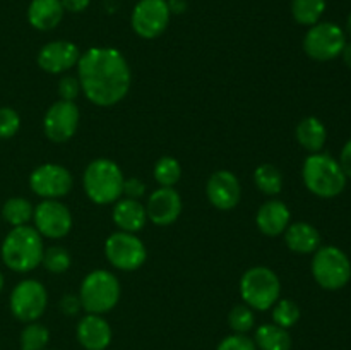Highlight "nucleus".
Instances as JSON below:
<instances>
[{
  "instance_id": "nucleus-1",
  "label": "nucleus",
  "mask_w": 351,
  "mask_h": 350,
  "mask_svg": "<svg viewBox=\"0 0 351 350\" xmlns=\"http://www.w3.org/2000/svg\"><path fill=\"white\" fill-rule=\"evenodd\" d=\"M79 84L96 106H113L130 89L132 74L125 57L113 47H93L77 62Z\"/></svg>"
},
{
  "instance_id": "nucleus-2",
  "label": "nucleus",
  "mask_w": 351,
  "mask_h": 350,
  "mask_svg": "<svg viewBox=\"0 0 351 350\" xmlns=\"http://www.w3.org/2000/svg\"><path fill=\"white\" fill-rule=\"evenodd\" d=\"M2 261L16 273H27L38 268L43 259V239L33 226H14L2 242Z\"/></svg>"
},
{
  "instance_id": "nucleus-3",
  "label": "nucleus",
  "mask_w": 351,
  "mask_h": 350,
  "mask_svg": "<svg viewBox=\"0 0 351 350\" xmlns=\"http://www.w3.org/2000/svg\"><path fill=\"white\" fill-rule=\"evenodd\" d=\"M305 187L319 198H336L346 187V175L338 160L326 153H311L302 168Z\"/></svg>"
},
{
  "instance_id": "nucleus-4",
  "label": "nucleus",
  "mask_w": 351,
  "mask_h": 350,
  "mask_svg": "<svg viewBox=\"0 0 351 350\" xmlns=\"http://www.w3.org/2000/svg\"><path fill=\"white\" fill-rule=\"evenodd\" d=\"M82 187L96 205H112L122 196L123 174L115 161L108 158H96L86 167Z\"/></svg>"
},
{
  "instance_id": "nucleus-5",
  "label": "nucleus",
  "mask_w": 351,
  "mask_h": 350,
  "mask_svg": "<svg viewBox=\"0 0 351 350\" xmlns=\"http://www.w3.org/2000/svg\"><path fill=\"white\" fill-rule=\"evenodd\" d=\"M81 305L88 314H105L120 301L119 278L106 270H95L84 277L79 290Z\"/></svg>"
},
{
  "instance_id": "nucleus-6",
  "label": "nucleus",
  "mask_w": 351,
  "mask_h": 350,
  "mask_svg": "<svg viewBox=\"0 0 351 350\" xmlns=\"http://www.w3.org/2000/svg\"><path fill=\"white\" fill-rule=\"evenodd\" d=\"M281 283L271 268L254 266L243 273L240 280V295L254 311H267L278 302Z\"/></svg>"
},
{
  "instance_id": "nucleus-7",
  "label": "nucleus",
  "mask_w": 351,
  "mask_h": 350,
  "mask_svg": "<svg viewBox=\"0 0 351 350\" xmlns=\"http://www.w3.org/2000/svg\"><path fill=\"white\" fill-rule=\"evenodd\" d=\"M312 275L326 290H339L351 278L350 257L339 247H319L312 257Z\"/></svg>"
},
{
  "instance_id": "nucleus-8",
  "label": "nucleus",
  "mask_w": 351,
  "mask_h": 350,
  "mask_svg": "<svg viewBox=\"0 0 351 350\" xmlns=\"http://www.w3.org/2000/svg\"><path fill=\"white\" fill-rule=\"evenodd\" d=\"M346 45L345 31L335 23H321L308 27L304 38V51L317 62L339 57Z\"/></svg>"
},
{
  "instance_id": "nucleus-9",
  "label": "nucleus",
  "mask_w": 351,
  "mask_h": 350,
  "mask_svg": "<svg viewBox=\"0 0 351 350\" xmlns=\"http://www.w3.org/2000/svg\"><path fill=\"white\" fill-rule=\"evenodd\" d=\"M106 259L120 271H136L146 263L147 250L136 233L115 232L105 242Z\"/></svg>"
},
{
  "instance_id": "nucleus-10",
  "label": "nucleus",
  "mask_w": 351,
  "mask_h": 350,
  "mask_svg": "<svg viewBox=\"0 0 351 350\" xmlns=\"http://www.w3.org/2000/svg\"><path fill=\"white\" fill-rule=\"evenodd\" d=\"M48 304V294L38 280H23L14 287L9 299L10 312L21 323H34L43 316Z\"/></svg>"
},
{
  "instance_id": "nucleus-11",
  "label": "nucleus",
  "mask_w": 351,
  "mask_h": 350,
  "mask_svg": "<svg viewBox=\"0 0 351 350\" xmlns=\"http://www.w3.org/2000/svg\"><path fill=\"white\" fill-rule=\"evenodd\" d=\"M171 10L168 0H139L132 10L130 24L137 36L154 40L161 36L170 24Z\"/></svg>"
},
{
  "instance_id": "nucleus-12",
  "label": "nucleus",
  "mask_w": 351,
  "mask_h": 350,
  "mask_svg": "<svg viewBox=\"0 0 351 350\" xmlns=\"http://www.w3.org/2000/svg\"><path fill=\"white\" fill-rule=\"evenodd\" d=\"M74 185L71 172L57 163H45L34 168L29 175V187L43 199L64 198Z\"/></svg>"
},
{
  "instance_id": "nucleus-13",
  "label": "nucleus",
  "mask_w": 351,
  "mask_h": 350,
  "mask_svg": "<svg viewBox=\"0 0 351 350\" xmlns=\"http://www.w3.org/2000/svg\"><path fill=\"white\" fill-rule=\"evenodd\" d=\"M34 229L41 237L62 239L72 229V215L65 205L57 199H43L33 211Z\"/></svg>"
},
{
  "instance_id": "nucleus-14",
  "label": "nucleus",
  "mask_w": 351,
  "mask_h": 350,
  "mask_svg": "<svg viewBox=\"0 0 351 350\" xmlns=\"http://www.w3.org/2000/svg\"><path fill=\"white\" fill-rule=\"evenodd\" d=\"M79 108L74 102L58 100L47 110L43 119L45 136L53 143H67L79 127Z\"/></svg>"
},
{
  "instance_id": "nucleus-15",
  "label": "nucleus",
  "mask_w": 351,
  "mask_h": 350,
  "mask_svg": "<svg viewBox=\"0 0 351 350\" xmlns=\"http://www.w3.org/2000/svg\"><path fill=\"white\" fill-rule=\"evenodd\" d=\"M209 202L221 211L233 209L242 199V187L237 175L230 170H218L209 177L206 184Z\"/></svg>"
},
{
  "instance_id": "nucleus-16",
  "label": "nucleus",
  "mask_w": 351,
  "mask_h": 350,
  "mask_svg": "<svg viewBox=\"0 0 351 350\" xmlns=\"http://www.w3.org/2000/svg\"><path fill=\"white\" fill-rule=\"evenodd\" d=\"M81 58V50L75 43L65 40L50 41L38 51V65L48 74H62L74 65H77Z\"/></svg>"
},
{
  "instance_id": "nucleus-17",
  "label": "nucleus",
  "mask_w": 351,
  "mask_h": 350,
  "mask_svg": "<svg viewBox=\"0 0 351 350\" xmlns=\"http://www.w3.org/2000/svg\"><path fill=\"white\" fill-rule=\"evenodd\" d=\"M182 213V198L173 187H160L147 198L146 215L154 225L167 226L178 220Z\"/></svg>"
},
{
  "instance_id": "nucleus-18",
  "label": "nucleus",
  "mask_w": 351,
  "mask_h": 350,
  "mask_svg": "<svg viewBox=\"0 0 351 350\" xmlns=\"http://www.w3.org/2000/svg\"><path fill=\"white\" fill-rule=\"evenodd\" d=\"M75 335L86 350H106L112 343V328L101 314H86L79 321Z\"/></svg>"
},
{
  "instance_id": "nucleus-19",
  "label": "nucleus",
  "mask_w": 351,
  "mask_h": 350,
  "mask_svg": "<svg viewBox=\"0 0 351 350\" xmlns=\"http://www.w3.org/2000/svg\"><path fill=\"white\" fill-rule=\"evenodd\" d=\"M290 209L280 199H271L266 201L256 215V223L261 232L267 237H278L285 233V230L290 225Z\"/></svg>"
},
{
  "instance_id": "nucleus-20",
  "label": "nucleus",
  "mask_w": 351,
  "mask_h": 350,
  "mask_svg": "<svg viewBox=\"0 0 351 350\" xmlns=\"http://www.w3.org/2000/svg\"><path fill=\"white\" fill-rule=\"evenodd\" d=\"M113 222L122 232H141L147 222L146 206L137 199H119L113 206Z\"/></svg>"
},
{
  "instance_id": "nucleus-21",
  "label": "nucleus",
  "mask_w": 351,
  "mask_h": 350,
  "mask_svg": "<svg viewBox=\"0 0 351 350\" xmlns=\"http://www.w3.org/2000/svg\"><path fill=\"white\" fill-rule=\"evenodd\" d=\"M60 0H31L27 7V21L38 31H50L60 24L64 17Z\"/></svg>"
},
{
  "instance_id": "nucleus-22",
  "label": "nucleus",
  "mask_w": 351,
  "mask_h": 350,
  "mask_svg": "<svg viewBox=\"0 0 351 350\" xmlns=\"http://www.w3.org/2000/svg\"><path fill=\"white\" fill-rule=\"evenodd\" d=\"M285 244L297 254H312L321 247V233L307 222H297L285 230Z\"/></svg>"
},
{
  "instance_id": "nucleus-23",
  "label": "nucleus",
  "mask_w": 351,
  "mask_h": 350,
  "mask_svg": "<svg viewBox=\"0 0 351 350\" xmlns=\"http://www.w3.org/2000/svg\"><path fill=\"white\" fill-rule=\"evenodd\" d=\"M295 136H297L298 144L308 153H321L328 139V130L317 117H305L298 122Z\"/></svg>"
},
{
  "instance_id": "nucleus-24",
  "label": "nucleus",
  "mask_w": 351,
  "mask_h": 350,
  "mask_svg": "<svg viewBox=\"0 0 351 350\" xmlns=\"http://www.w3.org/2000/svg\"><path fill=\"white\" fill-rule=\"evenodd\" d=\"M254 343L257 350H290L291 336L288 329L278 325H263L256 329Z\"/></svg>"
},
{
  "instance_id": "nucleus-25",
  "label": "nucleus",
  "mask_w": 351,
  "mask_h": 350,
  "mask_svg": "<svg viewBox=\"0 0 351 350\" xmlns=\"http://www.w3.org/2000/svg\"><path fill=\"white\" fill-rule=\"evenodd\" d=\"M326 10V0H291V16L302 26H314Z\"/></svg>"
},
{
  "instance_id": "nucleus-26",
  "label": "nucleus",
  "mask_w": 351,
  "mask_h": 350,
  "mask_svg": "<svg viewBox=\"0 0 351 350\" xmlns=\"http://www.w3.org/2000/svg\"><path fill=\"white\" fill-rule=\"evenodd\" d=\"M254 182H256L257 189L267 196L280 194L283 189V175H281L280 168L271 163H263L256 168Z\"/></svg>"
},
{
  "instance_id": "nucleus-27",
  "label": "nucleus",
  "mask_w": 351,
  "mask_h": 350,
  "mask_svg": "<svg viewBox=\"0 0 351 350\" xmlns=\"http://www.w3.org/2000/svg\"><path fill=\"white\" fill-rule=\"evenodd\" d=\"M33 205L24 198H10L2 206V218L12 226L27 225L33 220Z\"/></svg>"
},
{
  "instance_id": "nucleus-28",
  "label": "nucleus",
  "mask_w": 351,
  "mask_h": 350,
  "mask_svg": "<svg viewBox=\"0 0 351 350\" xmlns=\"http://www.w3.org/2000/svg\"><path fill=\"white\" fill-rule=\"evenodd\" d=\"M153 175L158 184H160V187H173L180 180L182 167L177 158L161 156L154 165Z\"/></svg>"
},
{
  "instance_id": "nucleus-29",
  "label": "nucleus",
  "mask_w": 351,
  "mask_h": 350,
  "mask_svg": "<svg viewBox=\"0 0 351 350\" xmlns=\"http://www.w3.org/2000/svg\"><path fill=\"white\" fill-rule=\"evenodd\" d=\"M50 342V331L40 323H27L21 331V350H45Z\"/></svg>"
},
{
  "instance_id": "nucleus-30",
  "label": "nucleus",
  "mask_w": 351,
  "mask_h": 350,
  "mask_svg": "<svg viewBox=\"0 0 351 350\" xmlns=\"http://www.w3.org/2000/svg\"><path fill=\"white\" fill-rule=\"evenodd\" d=\"M300 319V307L297 302L291 299H278L276 304L273 305V323L288 329L295 326Z\"/></svg>"
},
{
  "instance_id": "nucleus-31",
  "label": "nucleus",
  "mask_w": 351,
  "mask_h": 350,
  "mask_svg": "<svg viewBox=\"0 0 351 350\" xmlns=\"http://www.w3.org/2000/svg\"><path fill=\"white\" fill-rule=\"evenodd\" d=\"M41 264L47 268V271L55 275L65 273V271L71 268V254L65 247L62 246H51L48 249H45L43 259Z\"/></svg>"
},
{
  "instance_id": "nucleus-32",
  "label": "nucleus",
  "mask_w": 351,
  "mask_h": 350,
  "mask_svg": "<svg viewBox=\"0 0 351 350\" xmlns=\"http://www.w3.org/2000/svg\"><path fill=\"white\" fill-rule=\"evenodd\" d=\"M228 325L235 333L247 335V333L254 328V325H256L254 309H250L247 304L235 305L228 314Z\"/></svg>"
},
{
  "instance_id": "nucleus-33",
  "label": "nucleus",
  "mask_w": 351,
  "mask_h": 350,
  "mask_svg": "<svg viewBox=\"0 0 351 350\" xmlns=\"http://www.w3.org/2000/svg\"><path fill=\"white\" fill-rule=\"evenodd\" d=\"M21 129V117L10 106H0V139H10Z\"/></svg>"
},
{
  "instance_id": "nucleus-34",
  "label": "nucleus",
  "mask_w": 351,
  "mask_h": 350,
  "mask_svg": "<svg viewBox=\"0 0 351 350\" xmlns=\"http://www.w3.org/2000/svg\"><path fill=\"white\" fill-rule=\"evenodd\" d=\"M216 350H257L256 343L252 338L247 335H240V333H233V335L225 336L216 347Z\"/></svg>"
},
{
  "instance_id": "nucleus-35",
  "label": "nucleus",
  "mask_w": 351,
  "mask_h": 350,
  "mask_svg": "<svg viewBox=\"0 0 351 350\" xmlns=\"http://www.w3.org/2000/svg\"><path fill=\"white\" fill-rule=\"evenodd\" d=\"M79 91H81V84H79V79L74 78V75H64L58 81V95H60V100L74 102L79 96Z\"/></svg>"
},
{
  "instance_id": "nucleus-36",
  "label": "nucleus",
  "mask_w": 351,
  "mask_h": 350,
  "mask_svg": "<svg viewBox=\"0 0 351 350\" xmlns=\"http://www.w3.org/2000/svg\"><path fill=\"white\" fill-rule=\"evenodd\" d=\"M144 192H146V185H144V182L141 180V178H123L122 194H125L127 198L137 199V201H139V198H143Z\"/></svg>"
},
{
  "instance_id": "nucleus-37",
  "label": "nucleus",
  "mask_w": 351,
  "mask_h": 350,
  "mask_svg": "<svg viewBox=\"0 0 351 350\" xmlns=\"http://www.w3.org/2000/svg\"><path fill=\"white\" fill-rule=\"evenodd\" d=\"M60 311L67 316H75L79 312V309H82L81 305V299L79 295L74 294H67L60 299Z\"/></svg>"
},
{
  "instance_id": "nucleus-38",
  "label": "nucleus",
  "mask_w": 351,
  "mask_h": 350,
  "mask_svg": "<svg viewBox=\"0 0 351 350\" xmlns=\"http://www.w3.org/2000/svg\"><path fill=\"white\" fill-rule=\"evenodd\" d=\"M339 165H341L346 178H351V139L343 146L341 154H339Z\"/></svg>"
},
{
  "instance_id": "nucleus-39",
  "label": "nucleus",
  "mask_w": 351,
  "mask_h": 350,
  "mask_svg": "<svg viewBox=\"0 0 351 350\" xmlns=\"http://www.w3.org/2000/svg\"><path fill=\"white\" fill-rule=\"evenodd\" d=\"M60 2L65 10H69V12L72 14H77L84 12L89 7V3H91V0H60Z\"/></svg>"
},
{
  "instance_id": "nucleus-40",
  "label": "nucleus",
  "mask_w": 351,
  "mask_h": 350,
  "mask_svg": "<svg viewBox=\"0 0 351 350\" xmlns=\"http://www.w3.org/2000/svg\"><path fill=\"white\" fill-rule=\"evenodd\" d=\"M341 57H343V60H345V64L351 69V43L345 45V48H343V51H341Z\"/></svg>"
},
{
  "instance_id": "nucleus-41",
  "label": "nucleus",
  "mask_w": 351,
  "mask_h": 350,
  "mask_svg": "<svg viewBox=\"0 0 351 350\" xmlns=\"http://www.w3.org/2000/svg\"><path fill=\"white\" fill-rule=\"evenodd\" d=\"M346 30H348V34L351 36V14L348 16V21H346Z\"/></svg>"
},
{
  "instance_id": "nucleus-42",
  "label": "nucleus",
  "mask_w": 351,
  "mask_h": 350,
  "mask_svg": "<svg viewBox=\"0 0 351 350\" xmlns=\"http://www.w3.org/2000/svg\"><path fill=\"white\" fill-rule=\"evenodd\" d=\"M2 288H3V275L2 271H0V292H2Z\"/></svg>"
}]
</instances>
